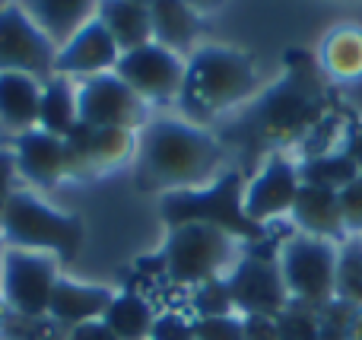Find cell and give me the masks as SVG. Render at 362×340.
I'll list each match as a JSON object with an SVG mask.
<instances>
[{"label": "cell", "mask_w": 362, "mask_h": 340, "mask_svg": "<svg viewBox=\"0 0 362 340\" xmlns=\"http://www.w3.org/2000/svg\"><path fill=\"white\" fill-rule=\"evenodd\" d=\"M283 67L286 74L257 93L251 105L219 131V143L235 146L245 165L308 140V134L318 131L337 108V93L327 86L318 57L293 48L286 51Z\"/></svg>", "instance_id": "obj_1"}, {"label": "cell", "mask_w": 362, "mask_h": 340, "mask_svg": "<svg viewBox=\"0 0 362 340\" xmlns=\"http://www.w3.org/2000/svg\"><path fill=\"white\" fill-rule=\"evenodd\" d=\"M223 143L187 121H150L137 137V184L144 191H200L219 178Z\"/></svg>", "instance_id": "obj_2"}, {"label": "cell", "mask_w": 362, "mask_h": 340, "mask_svg": "<svg viewBox=\"0 0 362 340\" xmlns=\"http://www.w3.org/2000/svg\"><path fill=\"white\" fill-rule=\"evenodd\" d=\"M257 93V70L248 54L235 48L204 45L185 61V83L178 93V108L187 124H206L219 112L242 105Z\"/></svg>", "instance_id": "obj_3"}, {"label": "cell", "mask_w": 362, "mask_h": 340, "mask_svg": "<svg viewBox=\"0 0 362 340\" xmlns=\"http://www.w3.org/2000/svg\"><path fill=\"white\" fill-rule=\"evenodd\" d=\"M0 233L10 248L54 254L64 264L80 258L83 242H86V226L80 216L64 213L29 191H10L0 213Z\"/></svg>", "instance_id": "obj_4"}, {"label": "cell", "mask_w": 362, "mask_h": 340, "mask_svg": "<svg viewBox=\"0 0 362 340\" xmlns=\"http://www.w3.org/2000/svg\"><path fill=\"white\" fill-rule=\"evenodd\" d=\"M159 213L165 226H187L204 223L219 233L232 235L235 242H264L267 229L245 216V178L242 172H223L213 184L200 191H172L159 197Z\"/></svg>", "instance_id": "obj_5"}, {"label": "cell", "mask_w": 362, "mask_h": 340, "mask_svg": "<svg viewBox=\"0 0 362 340\" xmlns=\"http://www.w3.org/2000/svg\"><path fill=\"white\" fill-rule=\"evenodd\" d=\"M163 274L178 286H200L206 280L229 277L238 261V245L232 235L219 233L204 223L169 229L163 252Z\"/></svg>", "instance_id": "obj_6"}, {"label": "cell", "mask_w": 362, "mask_h": 340, "mask_svg": "<svg viewBox=\"0 0 362 340\" xmlns=\"http://www.w3.org/2000/svg\"><path fill=\"white\" fill-rule=\"evenodd\" d=\"M229 296L235 312L245 315L276 318L289 305V290L283 283L280 254L270 248V242H245V252L238 254L232 274L226 277Z\"/></svg>", "instance_id": "obj_7"}, {"label": "cell", "mask_w": 362, "mask_h": 340, "mask_svg": "<svg viewBox=\"0 0 362 340\" xmlns=\"http://www.w3.org/2000/svg\"><path fill=\"white\" fill-rule=\"evenodd\" d=\"M283 283L289 290V299L305 303L312 309H325L334 303V271H337V248L334 242L296 235L280 252Z\"/></svg>", "instance_id": "obj_8"}, {"label": "cell", "mask_w": 362, "mask_h": 340, "mask_svg": "<svg viewBox=\"0 0 362 340\" xmlns=\"http://www.w3.org/2000/svg\"><path fill=\"white\" fill-rule=\"evenodd\" d=\"M76 121L86 127L137 131L150 124V102H144L115 74L86 76L76 89Z\"/></svg>", "instance_id": "obj_9"}, {"label": "cell", "mask_w": 362, "mask_h": 340, "mask_svg": "<svg viewBox=\"0 0 362 340\" xmlns=\"http://www.w3.org/2000/svg\"><path fill=\"white\" fill-rule=\"evenodd\" d=\"M57 283V264L51 254L23 252V248H4L0 261V293L4 303L19 318H45L48 299Z\"/></svg>", "instance_id": "obj_10"}, {"label": "cell", "mask_w": 362, "mask_h": 340, "mask_svg": "<svg viewBox=\"0 0 362 340\" xmlns=\"http://www.w3.org/2000/svg\"><path fill=\"white\" fill-rule=\"evenodd\" d=\"M57 48L35 29L23 6H0V74H25L38 83L54 76Z\"/></svg>", "instance_id": "obj_11"}, {"label": "cell", "mask_w": 362, "mask_h": 340, "mask_svg": "<svg viewBox=\"0 0 362 340\" xmlns=\"http://www.w3.org/2000/svg\"><path fill=\"white\" fill-rule=\"evenodd\" d=\"M137 150V134L118 127H86L76 121L64 137V169L74 178H93L99 172L121 169Z\"/></svg>", "instance_id": "obj_12"}, {"label": "cell", "mask_w": 362, "mask_h": 340, "mask_svg": "<svg viewBox=\"0 0 362 340\" xmlns=\"http://www.w3.org/2000/svg\"><path fill=\"white\" fill-rule=\"evenodd\" d=\"M112 74L127 83L144 102H172L178 99L181 83H185V61L150 42L137 51L121 54Z\"/></svg>", "instance_id": "obj_13"}, {"label": "cell", "mask_w": 362, "mask_h": 340, "mask_svg": "<svg viewBox=\"0 0 362 340\" xmlns=\"http://www.w3.org/2000/svg\"><path fill=\"white\" fill-rule=\"evenodd\" d=\"M299 169L283 153H274L264 163V172L255 175V182L245 188V216L257 226H264L274 216H283L293 210L299 194Z\"/></svg>", "instance_id": "obj_14"}, {"label": "cell", "mask_w": 362, "mask_h": 340, "mask_svg": "<svg viewBox=\"0 0 362 340\" xmlns=\"http://www.w3.org/2000/svg\"><path fill=\"white\" fill-rule=\"evenodd\" d=\"M121 51L99 19H89L67 45L54 54V76H99L112 74Z\"/></svg>", "instance_id": "obj_15"}, {"label": "cell", "mask_w": 362, "mask_h": 340, "mask_svg": "<svg viewBox=\"0 0 362 340\" xmlns=\"http://www.w3.org/2000/svg\"><path fill=\"white\" fill-rule=\"evenodd\" d=\"M289 216L299 226V233L308 235V239H321V242L346 239V226H344V216H340V197L331 188L299 184V194H296Z\"/></svg>", "instance_id": "obj_16"}, {"label": "cell", "mask_w": 362, "mask_h": 340, "mask_svg": "<svg viewBox=\"0 0 362 340\" xmlns=\"http://www.w3.org/2000/svg\"><path fill=\"white\" fill-rule=\"evenodd\" d=\"M115 293L108 286H93V283H76V280L57 277L54 290L48 299V318L57 322L61 328H76L86 322H102L112 305Z\"/></svg>", "instance_id": "obj_17"}, {"label": "cell", "mask_w": 362, "mask_h": 340, "mask_svg": "<svg viewBox=\"0 0 362 340\" xmlns=\"http://www.w3.org/2000/svg\"><path fill=\"white\" fill-rule=\"evenodd\" d=\"M16 175H23L35 188H54L67 169H64V140L45 131H29L16 137Z\"/></svg>", "instance_id": "obj_18"}, {"label": "cell", "mask_w": 362, "mask_h": 340, "mask_svg": "<svg viewBox=\"0 0 362 340\" xmlns=\"http://www.w3.org/2000/svg\"><path fill=\"white\" fill-rule=\"evenodd\" d=\"M150 25L153 42L178 57L187 54L191 45L206 32V19L197 16V10L191 4H181V0H153Z\"/></svg>", "instance_id": "obj_19"}, {"label": "cell", "mask_w": 362, "mask_h": 340, "mask_svg": "<svg viewBox=\"0 0 362 340\" xmlns=\"http://www.w3.org/2000/svg\"><path fill=\"white\" fill-rule=\"evenodd\" d=\"M95 6L89 0H32L25 6V16L35 23V29L54 45L57 51L89 23Z\"/></svg>", "instance_id": "obj_20"}, {"label": "cell", "mask_w": 362, "mask_h": 340, "mask_svg": "<svg viewBox=\"0 0 362 340\" xmlns=\"http://www.w3.org/2000/svg\"><path fill=\"white\" fill-rule=\"evenodd\" d=\"M95 19L108 29L115 38L121 54L137 51L153 42V25H150V4L144 0H108V4L95 6Z\"/></svg>", "instance_id": "obj_21"}, {"label": "cell", "mask_w": 362, "mask_h": 340, "mask_svg": "<svg viewBox=\"0 0 362 340\" xmlns=\"http://www.w3.org/2000/svg\"><path fill=\"white\" fill-rule=\"evenodd\" d=\"M42 83L25 74H0V124L16 134L38 127Z\"/></svg>", "instance_id": "obj_22"}, {"label": "cell", "mask_w": 362, "mask_h": 340, "mask_svg": "<svg viewBox=\"0 0 362 340\" xmlns=\"http://www.w3.org/2000/svg\"><path fill=\"white\" fill-rule=\"evenodd\" d=\"M76 124V89L67 76H51L42 83V105H38V131L51 137H67Z\"/></svg>", "instance_id": "obj_23"}, {"label": "cell", "mask_w": 362, "mask_h": 340, "mask_svg": "<svg viewBox=\"0 0 362 340\" xmlns=\"http://www.w3.org/2000/svg\"><path fill=\"white\" fill-rule=\"evenodd\" d=\"M102 322L108 324V331L118 340H150L156 312H153V305L140 293L127 290V293H115Z\"/></svg>", "instance_id": "obj_24"}, {"label": "cell", "mask_w": 362, "mask_h": 340, "mask_svg": "<svg viewBox=\"0 0 362 340\" xmlns=\"http://www.w3.org/2000/svg\"><path fill=\"white\" fill-rule=\"evenodd\" d=\"M318 64L321 70H327L331 76H340V80L362 76V29H353V25L334 29L325 38Z\"/></svg>", "instance_id": "obj_25"}, {"label": "cell", "mask_w": 362, "mask_h": 340, "mask_svg": "<svg viewBox=\"0 0 362 340\" xmlns=\"http://www.w3.org/2000/svg\"><path fill=\"white\" fill-rule=\"evenodd\" d=\"M296 169H299L302 184H318V188L331 191H344L359 175L353 159L344 156V153H315V156L302 159V165H296Z\"/></svg>", "instance_id": "obj_26"}, {"label": "cell", "mask_w": 362, "mask_h": 340, "mask_svg": "<svg viewBox=\"0 0 362 340\" xmlns=\"http://www.w3.org/2000/svg\"><path fill=\"white\" fill-rule=\"evenodd\" d=\"M334 299L362 309V235H346L337 248Z\"/></svg>", "instance_id": "obj_27"}, {"label": "cell", "mask_w": 362, "mask_h": 340, "mask_svg": "<svg viewBox=\"0 0 362 340\" xmlns=\"http://www.w3.org/2000/svg\"><path fill=\"white\" fill-rule=\"evenodd\" d=\"M276 331H280V340H321L318 309L289 299V305L276 315Z\"/></svg>", "instance_id": "obj_28"}, {"label": "cell", "mask_w": 362, "mask_h": 340, "mask_svg": "<svg viewBox=\"0 0 362 340\" xmlns=\"http://www.w3.org/2000/svg\"><path fill=\"white\" fill-rule=\"evenodd\" d=\"M194 318H223V315H235V305H232L229 286H226V277L219 280H206V283L194 286Z\"/></svg>", "instance_id": "obj_29"}, {"label": "cell", "mask_w": 362, "mask_h": 340, "mask_svg": "<svg viewBox=\"0 0 362 340\" xmlns=\"http://www.w3.org/2000/svg\"><path fill=\"white\" fill-rule=\"evenodd\" d=\"M356 305H346L340 299L327 303L318 312V324H321V340H350L353 318H356Z\"/></svg>", "instance_id": "obj_30"}, {"label": "cell", "mask_w": 362, "mask_h": 340, "mask_svg": "<svg viewBox=\"0 0 362 340\" xmlns=\"http://www.w3.org/2000/svg\"><path fill=\"white\" fill-rule=\"evenodd\" d=\"M197 340H245V328L238 315L223 318H191Z\"/></svg>", "instance_id": "obj_31"}, {"label": "cell", "mask_w": 362, "mask_h": 340, "mask_svg": "<svg viewBox=\"0 0 362 340\" xmlns=\"http://www.w3.org/2000/svg\"><path fill=\"white\" fill-rule=\"evenodd\" d=\"M337 197H340V216H344L346 235H362V172L344 191H337Z\"/></svg>", "instance_id": "obj_32"}, {"label": "cell", "mask_w": 362, "mask_h": 340, "mask_svg": "<svg viewBox=\"0 0 362 340\" xmlns=\"http://www.w3.org/2000/svg\"><path fill=\"white\" fill-rule=\"evenodd\" d=\"M150 340H197V337H194L191 318H185L181 312H163L153 322Z\"/></svg>", "instance_id": "obj_33"}, {"label": "cell", "mask_w": 362, "mask_h": 340, "mask_svg": "<svg viewBox=\"0 0 362 340\" xmlns=\"http://www.w3.org/2000/svg\"><path fill=\"white\" fill-rule=\"evenodd\" d=\"M245 340H280L276 331V318H264V315H245L242 318Z\"/></svg>", "instance_id": "obj_34"}, {"label": "cell", "mask_w": 362, "mask_h": 340, "mask_svg": "<svg viewBox=\"0 0 362 340\" xmlns=\"http://www.w3.org/2000/svg\"><path fill=\"white\" fill-rule=\"evenodd\" d=\"M344 156L353 159V165L362 172V121L359 118H350L346 121V131H344Z\"/></svg>", "instance_id": "obj_35"}, {"label": "cell", "mask_w": 362, "mask_h": 340, "mask_svg": "<svg viewBox=\"0 0 362 340\" xmlns=\"http://www.w3.org/2000/svg\"><path fill=\"white\" fill-rule=\"evenodd\" d=\"M67 340H118L108 331L105 322H86V324H76V328H70Z\"/></svg>", "instance_id": "obj_36"}, {"label": "cell", "mask_w": 362, "mask_h": 340, "mask_svg": "<svg viewBox=\"0 0 362 340\" xmlns=\"http://www.w3.org/2000/svg\"><path fill=\"white\" fill-rule=\"evenodd\" d=\"M13 178H16V156L10 150H0V197L10 194Z\"/></svg>", "instance_id": "obj_37"}, {"label": "cell", "mask_w": 362, "mask_h": 340, "mask_svg": "<svg viewBox=\"0 0 362 340\" xmlns=\"http://www.w3.org/2000/svg\"><path fill=\"white\" fill-rule=\"evenodd\" d=\"M350 340H362V309L356 312V318H353V328H350Z\"/></svg>", "instance_id": "obj_38"}, {"label": "cell", "mask_w": 362, "mask_h": 340, "mask_svg": "<svg viewBox=\"0 0 362 340\" xmlns=\"http://www.w3.org/2000/svg\"><path fill=\"white\" fill-rule=\"evenodd\" d=\"M6 324V312H4V299H0V328Z\"/></svg>", "instance_id": "obj_39"}, {"label": "cell", "mask_w": 362, "mask_h": 340, "mask_svg": "<svg viewBox=\"0 0 362 340\" xmlns=\"http://www.w3.org/2000/svg\"><path fill=\"white\" fill-rule=\"evenodd\" d=\"M6 197H10V194H6ZM6 197H0V213H4V201H6Z\"/></svg>", "instance_id": "obj_40"}, {"label": "cell", "mask_w": 362, "mask_h": 340, "mask_svg": "<svg viewBox=\"0 0 362 340\" xmlns=\"http://www.w3.org/2000/svg\"><path fill=\"white\" fill-rule=\"evenodd\" d=\"M0 261H4V245H0Z\"/></svg>", "instance_id": "obj_41"}]
</instances>
